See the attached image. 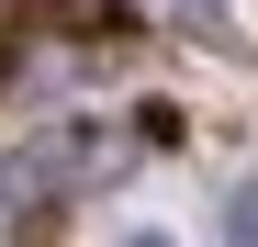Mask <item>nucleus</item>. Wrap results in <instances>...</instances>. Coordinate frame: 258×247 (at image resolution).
Listing matches in <instances>:
<instances>
[{
	"mask_svg": "<svg viewBox=\"0 0 258 247\" xmlns=\"http://www.w3.org/2000/svg\"><path fill=\"white\" fill-rule=\"evenodd\" d=\"M123 169V135H79V124H56V135H34L0 157V247H34L45 236V202L79 191V180H112Z\"/></svg>",
	"mask_w": 258,
	"mask_h": 247,
	"instance_id": "f257e3e1",
	"label": "nucleus"
},
{
	"mask_svg": "<svg viewBox=\"0 0 258 247\" xmlns=\"http://www.w3.org/2000/svg\"><path fill=\"white\" fill-rule=\"evenodd\" d=\"M225 247H258V180H236V202H225Z\"/></svg>",
	"mask_w": 258,
	"mask_h": 247,
	"instance_id": "f03ea898",
	"label": "nucleus"
},
{
	"mask_svg": "<svg viewBox=\"0 0 258 247\" xmlns=\"http://www.w3.org/2000/svg\"><path fill=\"white\" fill-rule=\"evenodd\" d=\"M135 247H168V236H135Z\"/></svg>",
	"mask_w": 258,
	"mask_h": 247,
	"instance_id": "7ed1b4c3",
	"label": "nucleus"
}]
</instances>
